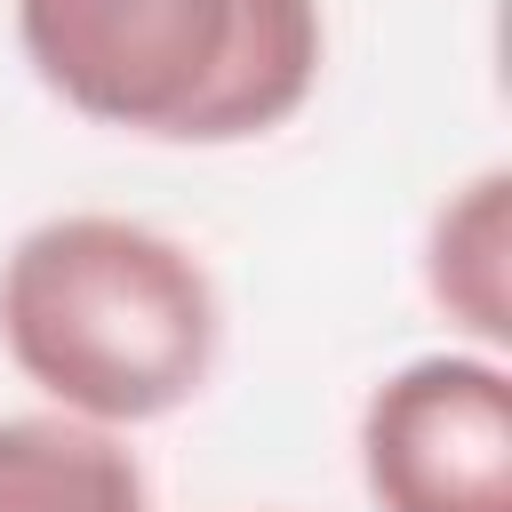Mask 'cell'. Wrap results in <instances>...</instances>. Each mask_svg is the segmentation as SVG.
<instances>
[{
  "label": "cell",
  "mask_w": 512,
  "mask_h": 512,
  "mask_svg": "<svg viewBox=\"0 0 512 512\" xmlns=\"http://www.w3.org/2000/svg\"><path fill=\"white\" fill-rule=\"evenodd\" d=\"M208 264L136 216H48L0 264V344L24 384L88 424H160L216 368Z\"/></svg>",
  "instance_id": "6da1fadb"
},
{
  "label": "cell",
  "mask_w": 512,
  "mask_h": 512,
  "mask_svg": "<svg viewBox=\"0 0 512 512\" xmlns=\"http://www.w3.org/2000/svg\"><path fill=\"white\" fill-rule=\"evenodd\" d=\"M24 64L80 120L144 144H248L304 112L320 0H16Z\"/></svg>",
  "instance_id": "7a4b0ae2"
},
{
  "label": "cell",
  "mask_w": 512,
  "mask_h": 512,
  "mask_svg": "<svg viewBox=\"0 0 512 512\" xmlns=\"http://www.w3.org/2000/svg\"><path fill=\"white\" fill-rule=\"evenodd\" d=\"M360 480L384 512H512V384L496 360L432 352L360 408Z\"/></svg>",
  "instance_id": "3957f363"
},
{
  "label": "cell",
  "mask_w": 512,
  "mask_h": 512,
  "mask_svg": "<svg viewBox=\"0 0 512 512\" xmlns=\"http://www.w3.org/2000/svg\"><path fill=\"white\" fill-rule=\"evenodd\" d=\"M0 512H152V488L112 424L0 416Z\"/></svg>",
  "instance_id": "277c9868"
},
{
  "label": "cell",
  "mask_w": 512,
  "mask_h": 512,
  "mask_svg": "<svg viewBox=\"0 0 512 512\" xmlns=\"http://www.w3.org/2000/svg\"><path fill=\"white\" fill-rule=\"evenodd\" d=\"M504 192L512 176L504 168H480L440 216H432V240H424V288L448 320H464L480 344H504L512 336V296H504Z\"/></svg>",
  "instance_id": "5b68a950"
}]
</instances>
